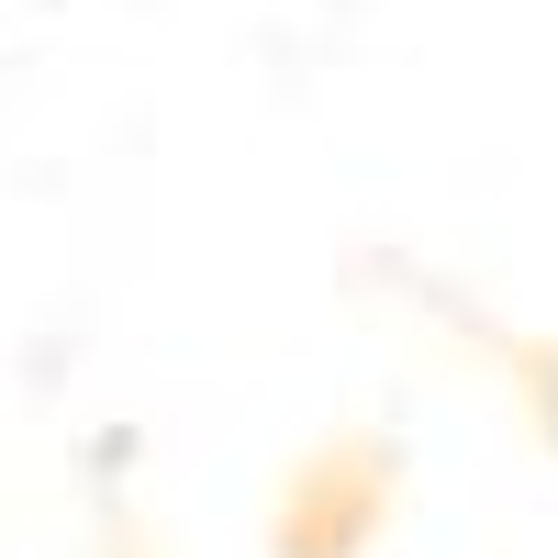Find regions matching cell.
<instances>
[{
  "label": "cell",
  "instance_id": "2",
  "mask_svg": "<svg viewBox=\"0 0 558 558\" xmlns=\"http://www.w3.org/2000/svg\"><path fill=\"white\" fill-rule=\"evenodd\" d=\"M458 336H470L502 380H514V402H525V436L558 458V336H525V324H492V313H470V302H436Z\"/></svg>",
  "mask_w": 558,
  "mask_h": 558
},
{
  "label": "cell",
  "instance_id": "3",
  "mask_svg": "<svg viewBox=\"0 0 558 558\" xmlns=\"http://www.w3.org/2000/svg\"><path fill=\"white\" fill-rule=\"evenodd\" d=\"M101 558H168V547L134 525V514H112V525H101Z\"/></svg>",
  "mask_w": 558,
  "mask_h": 558
},
{
  "label": "cell",
  "instance_id": "1",
  "mask_svg": "<svg viewBox=\"0 0 558 558\" xmlns=\"http://www.w3.org/2000/svg\"><path fill=\"white\" fill-rule=\"evenodd\" d=\"M402 514V436L336 425L313 436L268 492V558H368Z\"/></svg>",
  "mask_w": 558,
  "mask_h": 558
}]
</instances>
